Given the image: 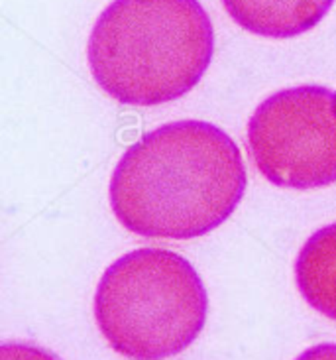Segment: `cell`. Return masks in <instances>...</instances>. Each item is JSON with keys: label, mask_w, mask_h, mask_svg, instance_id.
<instances>
[{"label": "cell", "mask_w": 336, "mask_h": 360, "mask_svg": "<svg viewBox=\"0 0 336 360\" xmlns=\"http://www.w3.org/2000/svg\"><path fill=\"white\" fill-rule=\"evenodd\" d=\"M240 148L221 127L175 120L148 132L116 164L108 201L126 231L189 240L219 229L246 191Z\"/></svg>", "instance_id": "6da1fadb"}, {"label": "cell", "mask_w": 336, "mask_h": 360, "mask_svg": "<svg viewBox=\"0 0 336 360\" xmlns=\"http://www.w3.org/2000/svg\"><path fill=\"white\" fill-rule=\"evenodd\" d=\"M212 53L214 28L199 0H112L86 44L96 85L132 107L187 95L199 85Z\"/></svg>", "instance_id": "7a4b0ae2"}, {"label": "cell", "mask_w": 336, "mask_h": 360, "mask_svg": "<svg viewBox=\"0 0 336 360\" xmlns=\"http://www.w3.org/2000/svg\"><path fill=\"white\" fill-rule=\"evenodd\" d=\"M96 327L108 347L128 360H167L201 335L209 295L181 254L136 248L101 276L93 302Z\"/></svg>", "instance_id": "3957f363"}, {"label": "cell", "mask_w": 336, "mask_h": 360, "mask_svg": "<svg viewBox=\"0 0 336 360\" xmlns=\"http://www.w3.org/2000/svg\"><path fill=\"white\" fill-rule=\"evenodd\" d=\"M246 142L256 169L276 187L336 184V91L299 85L269 95L252 112Z\"/></svg>", "instance_id": "277c9868"}, {"label": "cell", "mask_w": 336, "mask_h": 360, "mask_svg": "<svg viewBox=\"0 0 336 360\" xmlns=\"http://www.w3.org/2000/svg\"><path fill=\"white\" fill-rule=\"evenodd\" d=\"M335 0H222V6L242 30L271 39L297 38L313 30Z\"/></svg>", "instance_id": "5b68a950"}, {"label": "cell", "mask_w": 336, "mask_h": 360, "mask_svg": "<svg viewBox=\"0 0 336 360\" xmlns=\"http://www.w3.org/2000/svg\"><path fill=\"white\" fill-rule=\"evenodd\" d=\"M295 283L309 307L336 321V223L309 236L295 258Z\"/></svg>", "instance_id": "8992f818"}, {"label": "cell", "mask_w": 336, "mask_h": 360, "mask_svg": "<svg viewBox=\"0 0 336 360\" xmlns=\"http://www.w3.org/2000/svg\"><path fill=\"white\" fill-rule=\"evenodd\" d=\"M0 360H61L53 352L38 345L24 341H10L0 345Z\"/></svg>", "instance_id": "52a82bcc"}, {"label": "cell", "mask_w": 336, "mask_h": 360, "mask_svg": "<svg viewBox=\"0 0 336 360\" xmlns=\"http://www.w3.org/2000/svg\"><path fill=\"white\" fill-rule=\"evenodd\" d=\"M295 360H336V342H321L309 347Z\"/></svg>", "instance_id": "ba28073f"}]
</instances>
